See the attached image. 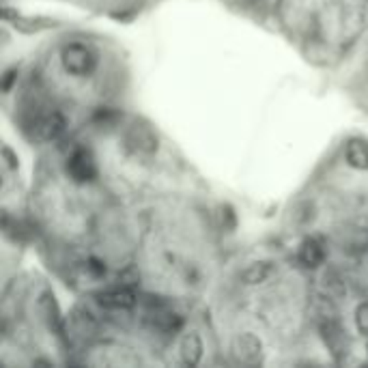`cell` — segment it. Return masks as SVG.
Instances as JSON below:
<instances>
[{"label":"cell","mask_w":368,"mask_h":368,"mask_svg":"<svg viewBox=\"0 0 368 368\" xmlns=\"http://www.w3.org/2000/svg\"><path fill=\"white\" fill-rule=\"evenodd\" d=\"M129 71L106 37L65 30L33 50L5 77V106L39 149L125 112Z\"/></svg>","instance_id":"1"},{"label":"cell","mask_w":368,"mask_h":368,"mask_svg":"<svg viewBox=\"0 0 368 368\" xmlns=\"http://www.w3.org/2000/svg\"><path fill=\"white\" fill-rule=\"evenodd\" d=\"M216 353L239 364L304 353L317 338L315 274L300 257H261L230 267L205 306Z\"/></svg>","instance_id":"2"},{"label":"cell","mask_w":368,"mask_h":368,"mask_svg":"<svg viewBox=\"0 0 368 368\" xmlns=\"http://www.w3.org/2000/svg\"><path fill=\"white\" fill-rule=\"evenodd\" d=\"M220 278V243L211 213L190 192H168L142 211L134 286L194 304Z\"/></svg>","instance_id":"3"},{"label":"cell","mask_w":368,"mask_h":368,"mask_svg":"<svg viewBox=\"0 0 368 368\" xmlns=\"http://www.w3.org/2000/svg\"><path fill=\"white\" fill-rule=\"evenodd\" d=\"M267 13L306 61H349L368 37V0H269Z\"/></svg>","instance_id":"4"},{"label":"cell","mask_w":368,"mask_h":368,"mask_svg":"<svg viewBox=\"0 0 368 368\" xmlns=\"http://www.w3.org/2000/svg\"><path fill=\"white\" fill-rule=\"evenodd\" d=\"M0 351L3 364L56 362L54 353H69L67 325L61 323L54 297L30 276L5 288Z\"/></svg>","instance_id":"5"},{"label":"cell","mask_w":368,"mask_h":368,"mask_svg":"<svg viewBox=\"0 0 368 368\" xmlns=\"http://www.w3.org/2000/svg\"><path fill=\"white\" fill-rule=\"evenodd\" d=\"M353 56L356 63L351 73H349L347 91L353 97V102L368 114V37L364 39Z\"/></svg>","instance_id":"6"},{"label":"cell","mask_w":368,"mask_h":368,"mask_svg":"<svg viewBox=\"0 0 368 368\" xmlns=\"http://www.w3.org/2000/svg\"><path fill=\"white\" fill-rule=\"evenodd\" d=\"M71 3L110 17H129L142 13L145 9L158 3V0H71Z\"/></svg>","instance_id":"7"},{"label":"cell","mask_w":368,"mask_h":368,"mask_svg":"<svg viewBox=\"0 0 368 368\" xmlns=\"http://www.w3.org/2000/svg\"><path fill=\"white\" fill-rule=\"evenodd\" d=\"M220 3H224L230 9H237V11H259V9L267 11L269 0H220Z\"/></svg>","instance_id":"8"}]
</instances>
